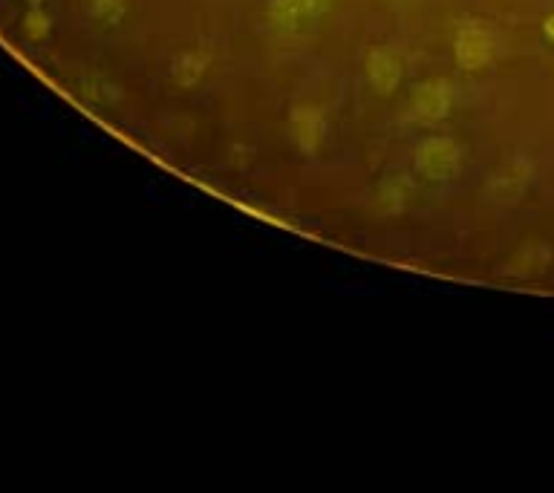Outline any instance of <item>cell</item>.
<instances>
[{
  "label": "cell",
  "mask_w": 554,
  "mask_h": 493,
  "mask_svg": "<svg viewBox=\"0 0 554 493\" xmlns=\"http://www.w3.org/2000/svg\"><path fill=\"white\" fill-rule=\"evenodd\" d=\"M546 29H549V35L554 38V21H549V26H546Z\"/></svg>",
  "instance_id": "1"
}]
</instances>
